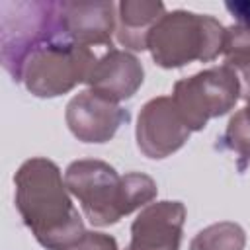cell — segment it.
I'll return each mask as SVG.
<instances>
[{"label":"cell","mask_w":250,"mask_h":250,"mask_svg":"<svg viewBox=\"0 0 250 250\" xmlns=\"http://www.w3.org/2000/svg\"><path fill=\"white\" fill-rule=\"evenodd\" d=\"M16 209L35 240L47 250H72L86 236L61 168L43 156L25 160L16 176Z\"/></svg>","instance_id":"obj_1"},{"label":"cell","mask_w":250,"mask_h":250,"mask_svg":"<svg viewBox=\"0 0 250 250\" xmlns=\"http://www.w3.org/2000/svg\"><path fill=\"white\" fill-rule=\"evenodd\" d=\"M64 184L94 227L115 225L125 215L146 207L158 193L156 182L141 172L119 176L96 158L74 160L64 170Z\"/></svg>","instance_id":"obj_2"},{"label":"cell","mask_w":250,"mask_h":250,"mask_svg":"<svg viewBox=\"0 0 250 250\" xmlns=\"http://www.w3.org/2000/svg\"><path fill=\"white\" fill-rule=\"evenodd\" d=\"M0 59L6 72L21 82L27 59L47 43L68 39L64 35L61 2L8 0L0 6Z\"/></svg>","instance_id":"obj_3"},{"label":"cell","mask_w":250,"mask_h":250,"mask_svg":"<svg viewBox=\"0 0 250 250\" xmlns=\"http://www.w3.org/2000/svg\"><path fill=\"white\" fill-rule=\"evenodd\" d=\"M223 43L225 27L219 20L188 10L166 12L148 35L152 61L162 68L209 62L223 53Z\"/></svg>","instance_id":"obj_4"},{"label":"cell","mask_w":250,"mask_h":250,"mask_svg":"<svg viewBox=\"0 0 250 250\" xmlns=\"http://www.w3.org/2000/svg\"><path fill=\"white\" fill-rule=\"evenodd\" d=\"M90 47L70 39H57L37 49L25 62L21 82L37 98H57L74 86L88 82L96 64Z\"/></svg>","instance_id":"obj_5"},{"label":"cell","mask_w":250,"mask_h":250,"mask_svg":"<svg viewBox=\"0 0 250 250\" xmlns=\"http://www.w3.org/2000/svg\"><path fill=\"white\" fill-rule=\"evenodd\" d=\"M240 96L242 82L227 64L211 66L178 80L172 90V100L189 131H201L209 119L229 113Z\"/></svg>","instance_id":"obj_6"},{"label":"cell","mask_w":250,"mask_h":250,"mask_svg":"<svg viewBox=\"0 0 250 250\" xmlns=\"http://www.w3.org/2000/svg\"><path fill=\"white\" fill-rule=\"evenodd\" d=\"M191 131L180 115L172 96H158L148 100L137 117V146L146 158H166L180 150L189 139Z\"/></svg>","instance_id":"obj_7"},{"label":"cell","mask_w":250,"mask_h":250,"mask_svg":"<svg viewBox=\"0 0 250 250\" xmlns=\"http://www.w3.org/2000/svg\"><path fill=\"white\" fill-rule=\"evenodd\" d=\"M64 121L78 141L100 145L107 143L129 121V113L119 104L92 90H84L66 104Z\"/></svg>","instance_id":"obj_8"},{"label":"cell","mask_w":250,"mask_h":250,"mask_svg":"<svg viewBox=\"0 0 250 250\" xmlns=\"http://www.w3.org/2000/svg\"><path fill=\"white\" fill-rule=\"evenodd\" d=\"M186 205L182 201H154L141 209L131 225L129 250H180Z\"/></svg>","instance_id":"obj_9"},{"label":"cell","mask_w":250,"mask_h":250,"mask_svg":"<svg viewBox=\"0 0 250 250\" xmlns=\"http://www.w3.org/2000/svg\"><path fill=\"white\" fill-rule=\"evenodd\" d=\"M145 68L141 61L123 49H109L102 55L88 78V90L119 104L129 100L143 84Z\"/></svg>","instance_id":"obj_10"},{"label":"cell","mask_w":250,"mask_h":250,"mask_svg":"<svg viewBox=\"0 0 250 250\" xmlns=\"http://www.w3.org/2000/svg\"><path fill=\"white\" fill-rule=\"evenodd\" d=\"M64 35L84 47L109 45L117 29L115 4L109 2H61Z\"/></svg>","instance_id":"obj_11"},{"label":"cell","mask_w":250,"mask_h":250,"mask_svg":"<svg viewBox=\"0 0 250 250\" xmlns=\"http://www.w3.org/2000/svg\"><path fill=\"white\" fill-rule=\"evenodd\" d=\"M164 14L166 8L158 0H121L115 29L119 45L131 51L148 49V35Z\"/></svg>","instance_id":"obj_12"},{"label":"cell","mask_w":250,"mask_h":250,"mask_svg":"<svg viewBox=\"0 0 250 250\" xmlns=\"http://www.w3.org/2000/svg\"><path fill=\"white\" fill-rule=\"evenodd\" d=\"M223 55H225V64L238 74L244 96L250 90V27L248 25L232 23L225 27Z\"/></svg>","instance_id":"obj_13"},{"label":"cell","mask_w":250,"mask_h":250,"mask_svg":"<svg viewBox=\"0 0 250 250\" xmlns=\"http://www.w3.org/2000/svg\"><path fill=\"white\" fill-rule=\"evenodd\" d=\"M246 232L238 223L221 221L199 230L191 242L189 250H244Z\"/></svg>","instance_id":"obj_14"},{"label":"cell","mask_w":250,"mask_h":250,"mask_svg":"<svg viewBox=\"0 0 250 250\" xmlns=\"http://www.w3.org/2000/svg\"><path fill=\"white\" fill-rule=\"evenodd\" d=\"M225 143L242 160H250V117L244 109H238L227 125Z\"/></svg>","instance_id":"obj_15"},{"label":"cell","mask_w":250,"mask_h":250,"mask_svg":"<svg viewBox=\"0 0 250 250\" xmlns=\"http://www.w3.org/2000/svg\"><path fill=\"white\" fill-rule=\"evenodd\" d=\"M72 250H119V248H117V240L111 234L92 230V232H86L80 244Z\"/></svg>","instance_id":"obj_16"},{"label":"cell","mask_w":250,"mask_h":250,"mask_svg":"<svg viewBox=\"0 0 250 250\" xmlns=\"http://www.w3.org/2000/svg\"><path fill=\"white\" fill-rule=\"evenodd\" d=\"M225 8L232 14V18H236V21L240 25H248L250 27V2L248 0H229L225 2Z\"/></svg>","instance_id":"obj_17"},{"label":"cell","mask_w":250,"mask_h":250,"mask_svg":"<svg viewBox=\"0 0 250 250\" xmlns=\"http://www.w3.org/2000/svg\"><path fill=\"white\" fill-rule=\"evenodd\" d=\"M244 100H246V105H244L242 109H244V111H246V115L250 117V90H248V92L244 94Z\"/></svg>","instance_id":"obj_18"},{"label":"cell","mask_w":250,"mask_h":250,"mask_svg":"<svg viewBox=\"0 0 250 250\" xmlns=\"http://www.w3.org/2000/svg\"><path fill=\"white\" fill-rule=\"evenodd\" d=\"M125 250H129V248H125Z\"/></svg>","instance_id":"obj_19"}]
</instances>
